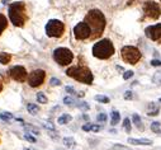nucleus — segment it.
Instances as JSON below:
<instances>
[{"instance_id":"obj_1","label":"nucleus","mask_w":161,"mask_h":150,"mask_svg":"<svg viewBox=\"0 0 161 150\" xmlns=\"http://www.w3.org/2000/svg\"><path fill=\"white\" fill-rule=\"evenodd\" d=\"M85 22L90 27L93 38H98L102 36V33L105 28V18L100 10H98V9L90 10L85 17Z\"/></svg>"},{"instance_id":"obj_2","label":"nucleus","mask_w":161,"mask_h":150,"mask_svg":"<svg viewBox=\"0 0 161 150\" xmlns=\"http://www.w3.org/2000/svg\"><path fill=\"white\" fill-rule=\"evenodd\" d=\"M113 53H114V46L112 43V41L107 38L97 42L93 47V55L100 60L109 59Z\"/></svg>"},{"instance_id":"obj_3","label":"nucleus","mask_w":161,"mask_h":150,"mask_svg":"<svg viewBox=\"0 0 161 150\" xmlns=\"http://www.w3.org/2000/svg\"><path fill=\"white\" fill-rule=\"evenodd\" d=\"M9 18L15 27H23L25 22V7L23 3H13L9 7Z\"/></svg>"},{"instance_id":"obj_4","label":"nucleus","mask_w":161,"mask_h":150,"mask_svg":"<svg viewBox=\"0 0 161 150\" xmlns=\"http://www.w3.org/2000/svg\"><path fill=\"white\" fill-rule=\"evenodd\" d=\"M66 74L70 78H74L79 81H81V83H85V84L93 83V74L85 66H72L66 70Z\"/></svg>"},{"instance_id":"obj_5","label":"nucleus","mask_w":161,"mask_h":150,"mask_svg":"<svg viewBox=\"0 0 161 150\" xmlns=\"http://www.w3.org/2000/svg\"><path fill=\"white\" fill-rule=\"evenodd\" d=\"M53 59L59 65H69L71 64L72 59H74V53L69 50V48H65V47H59L53 51Z\"/></svg>"},{"instance_id":"obj_6","label":"nucleus","mask_w":161,"mask_h":150,"mask_svg":"<svg viewBox=\"0 0 161 150\" xmlns=\"http://www.w3.org/2000/svg\"><path fill=\"white\" fill-rule=\"evenodd\" d=\"M120 53H122V59L128 62V64H132L135 65L140 61L141 59V52L137 47H133V46H124L122 48V51H120Z\"/></svg>"},{"instance_id":"obj_7","label":"nucleus","mask_w":161,"mask_h":150,"mask_svg":"<svg viewBox=\"0 0 161 150\" xmlns=\"http://www.w3.org/2000/svg\"><path fill=\"white\" fill-rule=\"evenodd\" d=\"M65 31V25L61 20L51 19L46 24V33L48 37H61Z\"/></svg>"},{"instance_id":"obj_8","label":"nucleus","mask_w":161,"mask_h":150,"mask_svg":"<svg viewBox=\"0 0 161 150\" xmlns=\"http://www.w3.org/2000/svg\"><path fill=\"white\" fill-rule=\"evenodd\" d=\"M145 16L150 19H157L161 16V7L155 2H145L143 4Z\"/></svg>"},{"instance_id":"obj_9","label":"nucleus","mask_w":161,"mask_h":150,"mask_svg":"<svg viewBox=\"0 0 161 150\" xmlns=\"http://www.w3.org/2000/svg\"><path fill=\"white\" fill-rule=\"evenodd\" d=\"M74 34L77 39H86L91 36V30L86 22H80L74 28Z\"/></svg>"},{"instance_id":"obj_10","label":"nucleus","mask_w":161,"mask_h":150,"mask_svg":"<svg viewBox=\"0 0 161 150\" xmlns=\"http://www.w3.org/2000/svg\"><path fill=\"white\" fill-rule=\"evenodd\" d=\"M45 76H46V73L43 70H34L32 71L29 75H28V84L32 87V88H36V87H39L43 80H45Z\"/></svg>"},{"instance_id":"obj_11","label":"nucleus","mask_w":161,"mask_h":150,"mask_svg":"<svg viewBox=\"0 0 161 150\" xmlns=\"http://www.w3.org/2000/svg\"><path fill=\"white\" fill-rule=\"evenodd\" d=\"M145 33L152 41H160L161 39V23L147 27V28L145 30Z\"/></svg>"},{"instance_id":"obj_12","label":"nucleus","mask_w":161,"mask_h":150,"mask_svg":"<svg viewBox=\"0 0 161 150\" xmlns=\"http://www.w3.org/2000/svg\"><path fill=\"white\" fill-rule=\"evenodd\" d=\"M9 73H10V76L17 81H24L27 78V71L23 66H13Z\"/></svg>"},{"instance_id":"obj_13","label":"nucleus","mask_w":161,"mask_h":150,"mask_svg":"<svg viewBox=\"0 0 161 150\" xmlns=\"http://www.w3.org/2000/svg\"><path fill=\"white\" fill-rule=\"evenodd\" d=\"M128 143L132 145H152L150 139H128Z\"/></svg>"},{"instance_id":"obj_14","label":"nucleus","mask_w":161,"mask_h":150,"mask_svg":"<svg viewBox=\"0 0 161 150\" xmlns=\"http://www.w3.org/2000/svg\"><path fill=\"white\" fill-rule=\"evenodd\" d=\"M10 60H11V55H10V53H7V52L0 53V62H2V64H9Z\"/></svg>"},{"instance_id":"obj_15","label":"nucleus","mask_w":161,"mask_h":150,"mask_svg":"<svg viewBox=\"0 0 161 150\" xmlns=\"http://www.w3.org/2000/svg\"><path fill=\"white\" fill-rule=\"evenodd\" d=\"M72 120V117L70 115H62L60 118H59V124L60 125H65V124H69V122Z\"/></svg>"},{"instance_id":"obj_16","label":"nucleus","mask_w":161,"mask_h":150,"mask_svg":"<svg viewBox=\"0 0 161 150\" xmlns=\"http://www.w3.org/2000/svg\"><path fill=\"white\" fill-rule=\"evenodd\" d=\"M119 120H120V115H119V112H118V111H113V112H112V120H111V124H112V125H117L118 122H119Z\"/></svg>"},{"instance_id":"obj_17","label":"nucleus","mask_w":161,"mask_h":150,"mask_svg":"<svg viewBox=\"0 0 161 150\" xmlns=\"http://www.w3.org/2000/svg\"><path fill=\"white\" fill-rule=\"evenodd\" d=\"M133 122H135V125L137 126V129L138 130H143V126H142V121H141V118H140V116L138 115H133Z\"/></svg>"},{"instance_id":"obj_18","label":"nucleus","mask_w":161,"mask_h":150,"mask_svg":"<svg viewBox=\"0 0 161 150\" xmlns=\"http://www.w3.org/2000/svg\"><path fill=\"white\" fill-rule=\"evenodd\" d=\"M27 110H28L29 113L36 115V113L39 112V107H38L37 104H28V106H27Z\"/></svg>"},{"instance_id":"obj_19","label":"nucleus","mask_w":161,"mask_h":150,"mask_svg":"<svg viewBox=\"0 0 161 150\" xmlns=\"http://www.w3.org/2000/svg\"><path fill=\"white\" fill-rule=\"evenodd\" d=\"M5 28H7V18L3 14H0V34L3 33Z\"/></svg>"},{"instance_id":"obj_20","label":"nucleus","mask_w":161,"mask_h":150,"mask_svg":"<svg viewBox=\"0 0 161 150\" xmlns=\"http://www.w3.org/2000/svg\"><path fill=\"white\" fill-rule=\"evenodd\" d=\"M152 81L155 84L160 85L161 84V73H155V75L152 76Z\"/></svg>"},{"instance_id":"obj_21","label":"nucleus","mask_w":161,"mask_h":150,"mask_svg":"<svg viewBox=\"0 0 161 150\" xmlns=\"http://www.w3.org/2000/svg\"><path fill=\"white\" fill-rule=\"evenodd\" d=\"M95 101H98V102H100V103H109V98L105 97V95H97Z\"/></svg>"},{"instance_id":"obj_22","label":"nucleus","mask_w":161,"mask_h":150,"mask_svg":"<svg viewBox=\"0 0 161 150\" xmlns=\"http://www.w3.org/2000/svg\"><path fill=\"white\" fill-rule=\"evenodd\" d=\"M0 118L4 120V121H9V120L13 118V115L9 113V112H2V113H0Z\"/></svg>"},{"instance_id":"obj_23","label":"nucleus","mask_w":161,"mask_h":150,"mask_svg":"<svg viewBox=\"0 0 161 150\" xmlns=\"http://www.w3.org/2000/svg\"><path fill=\"white\" fill-rule=\"evenodd\" d=\"M37 99H38L39 103H47V101H48L47 97H46L43 93H38V94H37Z\"/></svg>"},{"instance_id":"obj_24","label":"nucleus","mask_w":161,"mask_h":150,"mask_svg":"<svg viewBox=\"0 0 161 150\" xmlns=\"http://www.w3.org/2000/svg\"><path fill=\"white\" fill-rule=\"evenodd\" d=\"M123 126H124V130L129 134V132H131V122H129V118H124V121H123Z\"/></svg>"},{"instance_id":"obj_25","label":"nucleus","mask_w":161,"mask_h":150,"mask_svg":"<svg viewBox=\"0 0 161 150\" xmlns=\"http://www.w3.org/2000/svg\"><path fill=\"white\" fill-rule=\"evenodd\" d=\"M63 143L66 144V146H74V145H76L75 140H74V139H70V138H65V139H63Z\"/></svg>"},{"instance_id":"obj_26","label":"nucleus","mask_w":161,"mask_h":150,"mask_svg":"<svg viewBox=\"0 0 161 150\" xmlns=\"http://www.w3.org/2000/svg\"><path fill=\"white\" fill-rule=\"evenodd\" d=\"M151 130L154 132H160L161 131L160 130V122H152V124H151Z\"/></svg>"},{"instance_id":"obj_27","label":"nucleus","mask_w":161,"mask_h":150,"mask_svg":"<svg viewBox=\"0 0 161 150\" xmlns=\"http://www.w3.org/2000/svg\"><path fill=\"white\" fill-rule=\"evenodd\" d=\"M97 120H98L99 122H105V121H107V115H105V113H99L98 117H97Z\"/></svg>"},{"instance_id":"obj_28","label":"nucleus","mask_w":161,"mask_h":150,"mask_svg":"<svg viewBox=\"0 0 161 150\" xmlns=\"http://www.w3.org/2000/svg\"><path fill=\"white\" fill-rule=\"evenodd\" d=\"M50 84H51V85H60V84H61V81H60L57 78H52L51 81H50Z\"/></svg>"},{"instance_id":"obj_29","label":"nucleus","mask_w":161,"mask_h":150,"mask_svg":"<svg viewBox=\"0 0 161 150\" xmlns=\"http://www.w3.org/2000/svg\"><path fill=\"white\" fill-rule=\"evenodd\" d=\"M24 138H25V140H28L29 143H36V138L31 136L29 134H25V135H24Z\"/></svg>"},{"instance_id":"obj_30","label":"nucleus","mask_w":161,"mask_h":150,"mask_svg":"<svg viewBox=\"0 0 161 150\" xmlns=\"http://www.w3.org/2000/svg\"><path fill=\"white\" fill-rule=\"evenodd\" d=\"M132 76H133V71H131V70H129V71H126V73L123 74V79H124V80H127V79H129V78H132Z\"/></svg>"},{"instance_id":"obj_31","label":"nucleus","mask_w":161,"mask_h":150,"mask_svg":"<svg viewBox=\"0 0 161 150\" xmlns=\"http://www.w3.org/2000/svg\"><path fill=\"white\" fill-rule=\"evenodd\" d=\"M25 130H27V131H31V132H34L36 135H38V134H39V130H38V129H36V127H28V126H27V127H25Z\"/></svg>"},{"instance_id":"obj_32","label":"nucleus","mask_w":161,"mask_h":150,"mask_svg":"<svg viewBox=\"0 0 161 150\" xmlns=\"http://www.w3.org/2000/svg\"><path fill=\"white\" fill-rule=\"evenodd\" d=\"M132 97H133V95H132V92H131V90H127V92L124 93V99H132Z\"/></svg>"},{"instance_id":"obj_33","label":"nucleus","mask_w":161,"mask_h":150,"mask_svg":"<svg viewBox=\"0 0 161 150\" xmlns=\"http://www.w3.org/2000/svg\"><path fill=\"white\" fill-rule=\"evenodd\" d=\"M91 127H93V125L88 124V125H84V126H83V130H84V131H91Z\"/></svg>"},{"instance_id":"obj_34","label":"nucleus","mask_w":161,"mask_h":150,"mask_svg":"<svg viewBox=\"0 0 161 150\" xmlns=\"http://www.w3.org/2000/svg\"><path fill=\"white\" fill-rule=\"evenodd\" d=\"M151 65H152V66H161V61H160V60H152V61H151Z\"/></svg>"},{"instance_id":"obj_35","label":"nucleus","mask_w":161,"mask_h":150,"mask_svg":"<svg viewBox=\"0 0 161 150\" xmlns=\"http://www.w3.org/2000/svg\"><path fill=\"white\" fill-rule=\"evenodd\" d=\"M63 103H66V104H71V103H74V101H72L71 98H69V97H66V98H63Z\"/></svg>"},{"instance_id":"obj_36","label":"nucleus","mask_w":161,"mask_h":150,"mask_svg":"<svg viewBox=\"0 0 161 150\" xmlns=\"http://www.w3.org/2000/svg\"><path fill=\"white\" fill-rule=\"evenodd\" d=\"M80 107H81V108H85V110H89L88 103H80Z\"/></svg>"},{"instance_id":"obj_37","label":"nucleus","mask_w":161,"mask_h":150,"mask_svg":"<svg viewBox=\"0 0 161 150\" xmlns=\"http://www.w3.org/2000/svg\"><path fill=\"white\" fill-rule=\"evenodd\" d=\"M99 130H100V126H94V125H93L91 131H95V132H97V131H99Z\"/></svg>"},{"instance_id":"obj_38","label":"nucleus","mask_w":161,"mask_h":150,"mask_svg":"<svg viewBox=\"0 0 161 150\" xmlns=\"http://www.w3.org/2000/svg\"><path fill=\"white\" fill-rule=\"evenodd\" d=\"M66 90H67V92H70V93H75L74 88H71V87H66Z\"/></svg>"},{"instance_id":"obj_39","label":"nucleus","mask_w":161,"mask_h":150,"mask_svg":"<svg viewBox=\"0 0 161 150\" xmlns=\"http://www.w3.org/2000/svg\"><path fill=\"white\" fill-rule=\"evenodd\" d=\"M45 126H46L47 129H53V126H52L51 124H48V122H46V124H45Z\"/></svg>"},{"instance_id":"obj_40","label":"nucleus","mask_w":161,"mask_h":150,"mask_svg":"<svg viewBox=\"0 0 161 150\" xmlns=\"http://www.w3.org/2000/svg\"><path fill=\"white\" fill-rule=\"evenodd\" d=\"M2 89H3V83H2V80H0V92H2Z\"/></svg>"},{"instance_id":"obj_41","label":"nucleus","mask_w":161,"mask_h":150,"mask_svg":"<svg viewBox=\"0 0 161 150\" xmlns=\"http://www.w3.org/2000/svg\"><path fill=\"white\" fill-rule=\"evenodd\" d=\"M8 2H9V0H3V4H7Z\"/></svg>"},{"instance_id":"obj_42","label":"nucleus","mask_w":161,"mask_h":150,"mask_svg":"<svg viewBox=\"0 0 161 150\" xmlns=\"http://www.w3.org/2000/svg\"><path fill=\"white\" fill-rule=\"evenodd\" d=\"M159 102H160V103H161V98H160V99H159Z\"/></svg>"},{"instance_id":"obj_43","label":"nucleus","mask_w":161,"mask_h":150,"mask_svg":"<svg viewBox=\"0 0 161 150\" xmlns=\"http://www.w3.org/2000/svg\"><path fill=\"white\" fill-rule=\"evenodd\" d=\"M24 150H28V149H24Z\"/></svg>"},{"instance_id":"obj_44","label":"nucleus","mask_w":161,"mask_h":150,"mask_svg":"<svg viewBox=\"0 0 161 150\" xmlns=\"http://www.w3.org/2000/svg\"><path fill=\"white\" fill-rule=\"evenodd\" d=\"M160 2H161V0H160Z\"/></svg>"}]
</instances>
